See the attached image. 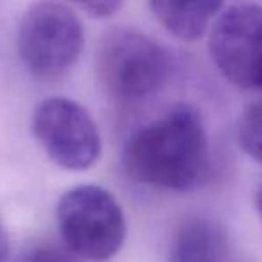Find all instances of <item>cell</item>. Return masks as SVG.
<instances>
[{
	"mask_svg": "<svg viewBox=\"0 0 262 262\" xmlns=\"http://www.w3.org/2000/svg\"><path fill=\"white\" fill-rule=\"evenodd\" d=\"M122 164L133 182L172 192H190L210 176L212 157L203 115L180 102L165 115L135 131L126 142Z\"/></svg>",
	"mask_w": 262,
	"mask_h": 262,
	"instance_id": "6da1fadb",
	"label": "cell"
},
{
	"mask_svg": "<svg viewBox=\"0 0 262 262\" xmlns=\"http://www.w3.org/2000/svg\"><path fill=\"white\" fill-rule=\"evenodd\" d=\"M95 70L102 88L120 101H140L157 94L172 74L169 51L147 34L115 27L102 34Z\"/></svg>",
	"mask_w": 262,
	"mask_h": 262,
	"instance_id": "7a4b0ae2",
	"label": "cell"
},
{
	"mask_svg": "<svg viewBox=\"0 0 262 262\" xmlns=\"http://www.w3.org/2000/svg\"><path fill=\"white\" fill-rule=\"evenodd\" d=\"M56 219L65 248L84 260H110L126 241L122 207L101 185H77L67 190L58 201Z\"/></svg>",
	"mask_w": 262,
	"mask_h": 262,
	"instance_id": "3957f363",
	"label": "cell"
},
{
	"mask_svg": "<svg viewBox=\"0 0 262 262\" xmlns=\"http://www.w3.org/2000/svg\"><path fill=\"white\" fill-rule=\"evenodd\" d=\"M16 45L20 59L33 76L58 79L76 65L83 52V24L59 2H36L20 20Z\"/></svg>",
	"mask_w": 262,
	"mask_h": 262,
	"instance_id": "277c9868",
	"label": "cell"
},
{
	"mask_svg": "<svg viewBox=\"0 0 262 262\" xmlns=\"http://www.w3.org/2000/svg\"><path fill=\"white\" fill-rule=\"evenodd\" d=\"M33 133L47 157L67 171H86L101 157V131L90 112L72 99H43L33 113Z\"/></svg>",
	"mask_w": 262,
	"mask_h": 262,
	"instance_id": "5b68a950",
	"label": "cell"
},
{
	"mask_svg": "<svg viewBox=\"0 0 262 262\" xmlns=\"http://www.w3.org/2000/svg\"><path fill=\"white\" fill-rule=\"evenodd\" d=\"M208 52L226 81L237 88L262 92V8L241 4L214 20Z\"/></svg>",
	"mask_w": 262,
	"mask_h": 262,
	"instance_id": "8992f818",
	"label": "cell"
},
{
	"mask_svg": "<svg viewBox=\"0 0 262 262\" xmlns=\"http://www.w3.org/2000/svg\"><path fill=\"white\" fill-rule=\"evenodd\" d=\"M155 18L171 36L196 41L207 34L217 18L223 0H149Z\"/></svg>",
	"mask_w": 262,
	"mask_h": 262,
	"instance_id": "52a82bcc",
	"label": "cell"
},
{
	"mask_svg": "<svg viewBox=\"0 0 262 262\" xmlns=\"http://www.w3.org/2000/svg\"><path fill=\"white\" fill-rule=\"evenodd\" d=\"M225 244L219 228L205 217L180 225L169 251V262H223Z\"/></svg>",
	"mask_w": 262,
	"mask_h": 262,
	"instance_id": "ba28073f",
	"label": "cell"
},
{
	"mask_svg": "<svg viewBox=\"0 0 262 262\" xmlns=\"http://www.w3.org/2000/svg\"><path fill=\"white\" fill-rule=\"evenodd\" d=\"M239 146L251 160L262 164V101L253 102L243 112L237 126Z\"/></svg>",
	"mask_w": 262,
	"mask_h": 262,
	"instance_id": "9c48e42d",
	"label": "cell"
},
{
	"mask_svg": "<svg viewBox=\"0 0 262 262\" xmlns=\"http://www.w3.org/2000/svg\"><path fill=\"white\" fill-rule=\"evenodd\" d=\"M15 262H79L70 250L54 244H38L26 250Z\"/></svg>",
	"mask_w": 262,
	"mask_h": 262,
	"instance_id": "30bf717a",
	"label": "cell"
},
{
	"mask_svg": "<svg viewBox=\"0 0 262 262\" xmlns=\"http://www.w3.org/2000/svg\"><path fill=\"white\" fill-rule=\"evenodd\" d=\"M72 2L94 18H108L115 15L122 6V0H72Z\"/></svg>",
	"mask_w": 262,
	"mask_h": 262,
	"instance_id": "8fae6325",
	"label": "cell"
},
{
	"mask_svg": "<svg viewBox=\"0 0 262 262\" xmlns=\"http://www.w3.org/2000/svg\"><path fill=\"white\" fill-rule=\"evenodd\" d=\"M9 258V237L8 230L4 228L2 221H0V262H8Z\"/></svg>",
	"mask_w": 262,
	"mask_h": 262,
	"instance_id": "7c38bea8",
	"label": "cell"
},
{
	"mask_svg": "<svg viewBox=\"0 0 262 262\" xmlns=\"http://www.w3.org/2000/svg\"><path fill=\"white\" fill-rule=\"evenodd\" d=\"M255 208H257L258 217H260V223H262V187L255 192Z\"/></svg>",
	"mask_w": 262,
	"mask_h": 262,
	"instance_id": "4fadbf2b",
	"label": "cell"
}]
</instances>
